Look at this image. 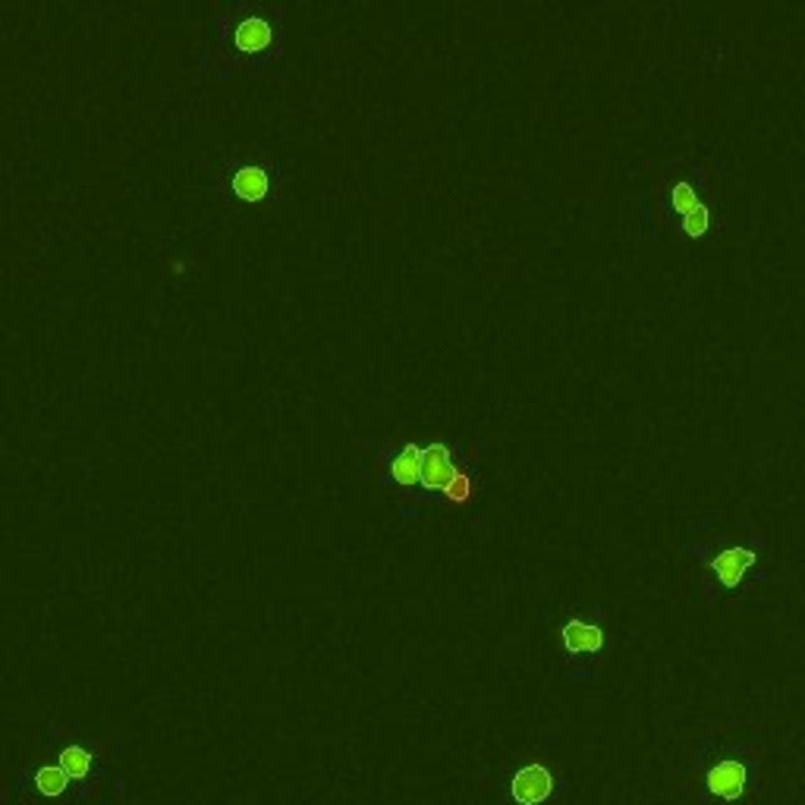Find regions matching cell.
<instances>
[{
  "instance_id": "1",
  "label": "cell",
  "mask_w": 805,
  "mask_h": 805,
  "mask_svg": "<svg viewBox=\"0 0 805 805\" xmlns=\"http://www.w3.org/2000/svg\"><path fill=\"white\" fill-rule=\"evenodd\" d=\"M768 557V541L761 535L752 538H739V541H727L721 551H714L705 563L708 570L714 573V579L721 582V589L727 592H739L749 582V576L761 573V563Z\"/></svg>"
},
{
  "instance_id": "2",
  "label": "cell",
  "mask_w": 805,
  "mask_h": 805,
  "mask_svg": "<svg viewBox=\"0 0 805 805\" xmlns=\"http://www.w3.org/2000/svg\"><path fill=\"white\" fill-rule=\"evenodd\" d=\"M554 793V774L545 765H529L513 777L510 796L516 805H541Z\"/></svg>"
},
{
  "instance_id": "3",
  "label": "cell",
  "mask_w": 805,
  "mask_h": 805,
  "mask_svg": "<svg viewBox=\"0 0 805 805\" xmlns=\"http://www.w3.org/2000/svg\"><path fill=\"white\" fill-rule=\"evenodd\" d=\"M746 780H749V771H746L743 761L724 758V761H717V765L708 771V790H711L717 799L736 802L739 796L746 793Z\"/></svg>"
},
{
  "instance_id": "4",
  "label": "cell",
  "mask_w": 805,
  "mask_h": 805,
  "mask_svg": "<svg viewBox=\"0 0 805 805\" xmlns=\"http://www.w3.org/2000/svg\"><path fill=\"white\" fill-rule=\"evenodd\" d=\"M456 478L450 450L444 444H431L425 450V463H422V488L425 491H444Z\"/></svg>"
},
{
  "instance_id": "5",
  "label": "cell",
  "mask_w": 805,
  "mask_h": 805,
  "mask_svg": "<svg viewBox=\"0 0 805 805\" xmlns=\"http://www.w3.org/2000/svg\"><path fill=\"white\" fill-rule=\"evenodd\" d=\"M563 648H567L570 655H598L604 648V629L582 623V620H570L563 626Z\"/></svg>"
},
{
  "instance_id": "6",
  "label": "cell",
  "mask_w": 805,
  "mask_h": 805,
  "mask_svg": "<svg viewBox=\"0 0 805 805\" xmlns=\"http://www.w3.org/2000/svg\"><path fill=\"white\" fill-rule=\"evenodd\" d=\"M422 463H425V450L416 447V444H406L394 456V463H390V475H394V482L403 485V488L422 485Z\"/></svg>"
},
{
  "instance_id": "7",
  "label": "cell",
  "mask_w": 805,
  "mask_h": 805,
  "mask_svg": "<svg viewBox=\"0 0 805 805\" xmlns=\"http://www.w3.org/2000/svg\"><path fill=\"white\" fill-rule=\"evenodd\" d=\"M271 189V177L265 167H239L233 177V192L243 202H261Z\"/></svg>"
},
{
  "instance_id": "8",
  "label": "cell",
  "mask_w": 805,
  "mask_h": 805,
  "mask_svg": "<svg viewBox=\"0 0 805 805\" xmlns=\"http://www.w3.org/2000/svg\"><path fill=\"white\" fill-rule=\"evenodd\" d=\"M271 26H268V19H258V16H252V19H243V23H239V29H236V35H233V41H236V48L243 51V54H258V51H265L268 45H271Z\"/></svg>"
},
{
  "instance_id": "9",
  "label": "cell",
  "mask_w": 805,
  "mask_h": 805,
  "mask_svg": "<svg viewBox=\"0 0 805 805\" xmlns=\"http://www.w3.org/2000/svg\"><path fill=\"white\" fill-rule=\"evenodd\" d=\"M67 783H70V777H67V771H63L60 765H48V768H41V771L35 774V787H38V793H41V796H51V799L63 796V790H67Z\"/></svg>"
},
{
  "instance_id": "10",
  "label": "cell",
  "mask_w": 805,
  "mask_h": 805,
  "mask_svg": "<svg viewBox=\"0 0 805 805\" xmlns=\"http://www.w3.org/2000/svg\"><path fill=\"white\" fill-rule=\"evenodd\" d=\"M60 768L67 771L70 780H82L85 774L92 771V755L85 749H79V746H70V749L60 752Z\"/></svg>"
},
{
  "instance_id": "11",
  "label": "cell",
  "mask_w": 805,
  "mask_h": 805,
  "mask_svg": "<svg viewBox=\"0 0 805 805\" xmlns=\"http://www.w3.org/2000/svg\"><path fill=\"white\" fill-rule=\"evenodd\" d=\"M670 202H673V208H677L680 217L692 214L695 208L702 205V202H699V195H695V189H692V183H677V186H673Z\"/></svg>"
},
{
  "instance_id": "12",
  "label": "cell",
  "mask_w": 805,
  "mask_h": 805,
  "mask_svg": "<svg viewBox=\"0 0 805 805\" xmlns=\"http://www.w3.org/2000/svg\"><path fill=\"white\" fill-rule=\"evenodd\" d=\"M708 227H711V211H708L705 202H702L699 208H695L692 214L683 217V233L692 236V239H702V236L708 233Z\"/></svg>"
},
{
  "instance_id": "13",
  "label": "cell",
  "mask_w": 805,
  "mask_h": 805,
  "mask_svg": "<svg viewBox=\"0 0 805 805\" xmlns=\"http://www.w3.org/2000/svg\"><path fill=\"white\" fill-rule=\"evenodd\" d=\"M444 494H447L450 504H466V500L472 497V478L466 472H456V478L444 488Z\"/></svg>"
}]
</instances>
